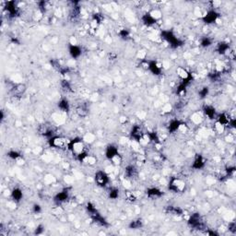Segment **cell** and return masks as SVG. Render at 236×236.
<instances>
[{"instance_id":"cell-6","label":"cell","mask_w":236,"mask_h":236,"mask_svg":"<svg viewBox=\"0 0 236 236\" xmlns=\"http://www.w3.org/2000/svg\"><path fill=\"white\" fill-rule=\"evenodd\" d=\"M177 74L183 79H185L188 77V73L186 72V70H185V68H182V67H179L177 69Z\"/></svg>"},{"instance_id":"cell-1","label":"cell","mask_w":236,"mask_h":236,"mask_svg":"<svg viewBox=\"0 0 236 236\" xmlns=\"http://www.w3.org/2000/svg\"><path fill=\"white\" fill-rule=\"evenodd\" d=\"M51 140V145L59 149H65L69 145V140L64 136H56Z\"/></svg>"},{"instance_id":"cell-7","label":"cell","mask_w":236,"mask_h":236,"mask_svg":"<svg viewBox=\"0 0 236 236\" xmlns=\"http://www.w3.org/2000/svg\"><path fill=\"white\" fill-rule=\"evenodd\" d=\"M85 141L86 142H89V143H91V142H93L95 138H94V136L93 135H91V134H87L85 136V138H84Z\"/></svg>"},{"instance_id":"cell-5","label":"cell","mask_w":236,"mask_h":236,"mask_svg":"<svg viewBox=\"0 0 236 236\" xmlns=\"http://www.w3.org/2000/svg\"><path fill=\"white\" fill-rule=\"evenodd\" d=\"M191 120H192V122L195 125H198V124L201 123L202 120H203V115L199 113H195L194 115L191 116Z\"/></svg>"},{"instance_id":"cell-9","label":"cell","mask_w":236,"mask_h":236,"mask_svg":"<svg viewBox=\"0 0 236 236\" xmlns=\"http://www.w3.org/2000/svg\"><path fill=\"white\" fill-rule=\"evenodd\" d=\"M138 56H139V58H140V59H143L144 57L146 56V52H145V51H139V55H138Z\"/></svg>"},{"instance_id":"cell-2","label":"cell","mask_w":236,"mask_h":236,"mask_svg":"<svg viewBox=\"0 0 236 236\" xmlns=\"http://www.w3.org/2000/svg\"><path fill=\"white\" fill-rule=\"evenodd\" d=\"M85 149V146H84V143H83L81 140H75L72 142L71 144V149H72V152L75 154V155H80L83 150Z\"/></svg>"},{"instance_id":"cell-8","label":"cell","mask_w":236,"mask_h":236,"mask_svg":"<svg viewBox=\"0 0 236 236\" xmlns=\"http://www.w3.org/2000/svg\"><path fill=\"white\" fill-rule=\"evenodd\" d=\"M162 111L164 113H169L172 111V105L170 103H165L163 106H162Z\"/></svg>"},{"instance_id":"cell-4","label":"cell","mask_w":236,"mask_h":236,"mask_svg":"<svg viewBox=\"0 0 236 236\" xmlns=\"http://www.w3.org/2000/svg\"><path fill=\"white\" fill-rule=\"evenodd\" d=\"M106 176L103 172H98L95 176V180L97 182V184H99L100 185H104L105 182H106Z\"/></svg>"},{"instance_id":"cell-3","label":"cell","mask_w":236,"mask_h":236,"mask_svg":"<svg viewBox=\"0 0 236 236\" xmlns=\"http://www.w3.org/2000/svg\"><path fill=\"white\" fill-rule=\"evenodd\" d=\"M171 185L172 187V189L174 191L176 192H183L184 191V189L185 187V183L183 181L182 179H174L172 183H171Z\"/></svg>"}]
</instances>
